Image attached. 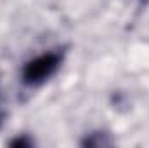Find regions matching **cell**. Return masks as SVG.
Listing matches in <instances>:
<instances>
[{
  "label": "cell",
  "mask_w": 149,
  "mask_h": 148,
  "mask_svg": "<svg viewBox=\"0 0 149 148\" xmlns=\"http://www.w3.org/2000/svg\"><path fill=\"white\" fill-rule=\"evenodd\" d=\"M59 63H61V56L57 52L42 54L26 63V66L23 70V80L28 85H38L56 73Z\"/></svg>",
  "instance_id": "1"
}]
</instances>
